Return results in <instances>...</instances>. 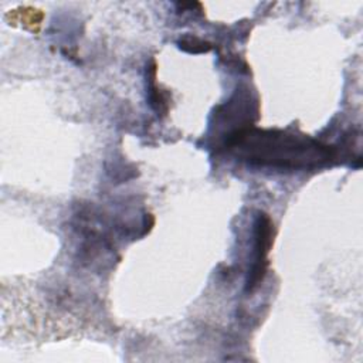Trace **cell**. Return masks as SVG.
<instances>
[{"mask_svg":"<svg viewBox=\"0 0 363 363\" xmlns=\"http://www.w3.org/2000/svg\"><path fill=\"white\" fill-rule=\"evenodd\" d=\"M227 146L237 149L251 164L275 169L315 167L330 157L319 142L278 130H240L230 136Z\"/></svg>","mask_w":363,"mask_h":363,"instance_id":"obj_1","label":"cell"},{"mask_svg":"<svg viewBox=\"0 0 363 363\" xmlns=\"http://www.w3.org/2000/svg\"><path fill=\"white\" fill-rule=\"evenodd\" d=\"M254 262L247 279V289H252L262 279L267 265V254L272 244V223L264 213L257 216L254 224Z\"/></svg>","mask_w":363,"mask_h":363,"instance_id":"obj_2","label":"cell"}]
</instances>
